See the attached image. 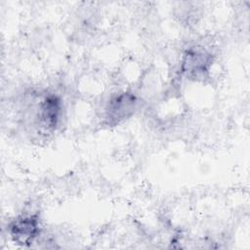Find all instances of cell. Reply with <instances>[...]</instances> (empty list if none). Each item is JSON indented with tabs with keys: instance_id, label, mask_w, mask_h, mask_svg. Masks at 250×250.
Returning <instances> with one entry per match:
<instances>
[{
	"instance_id": "obj_1",
	"label": "cell",
	"mask_w": 250,
	"mask_h": 250,
	"mask_svg": "<svg viewBox=\"0 0 250 250\" xmlns=\"http://www.w3.org/2000/svg\"><path fill=\"white\" fill-rule=\"evenodd\" d=\"M37 224L32 218H24L23 220L17 221L12 227V235L15 240L21 244L30 243L33 237L36 235Z\"/></svg>"
}]
</instances>
